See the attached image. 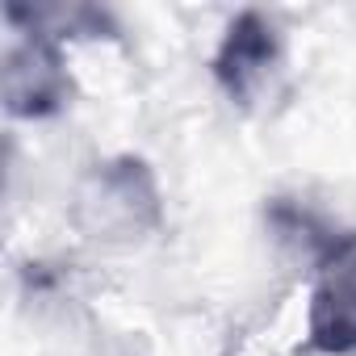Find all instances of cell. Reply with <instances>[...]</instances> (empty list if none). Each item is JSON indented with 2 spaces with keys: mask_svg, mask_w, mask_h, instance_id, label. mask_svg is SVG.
<instances>
[{
  "mask_svg": "<svg viewBox=\"0 0 356 356\" xmlns=\"http://www.w3.org/2000/svg\"><path fill=\"white\" fill-rule=\"evenodd\" d=\"M72 222L80 235L113 248H134L163 227V193L143 155H109L92 163L72 193Z\"/></svg>",
  "mask_w": 356,
  "mask_h": 356,
  "instance_id": "cell-1",
  "label": "cell"
},
{
  "mask_svg": "<svg viewBox=\"0 0 356 356\" xmlns=\"http://www.w3.org/2000/svg\"><path fill=\"white\" fill-rule=\"evenodd\" d=\"M0 88H5L9 118H55L72 105V72L55 38L17 30L13 47L5 51L0 67Z\"/></svg>",
  "mask_w": 356,
  "mask_h": 356,
  "instance_id": "cell-2",
  "label": "cell"
},
{
  "mask_svg": "<svg viewBox=\"0 0 356 356\" xmlns=\"http://www.w3.org/2000/svg\"><path fill=\"white\" fill-rule=\"evenodd\" d=\"M314 268L306 343L318 356H356V231H343Z\"/></svg>",
  "mask_w": 356,
  "mask_h": 356,
  "instance_id": "cell-3",
  "label": "cell"
},
{
  "mask_svg": "<svg viewBox=\"0 0 356 356\" xmlns=\"http://www.w3.org/2000/svg\"><path fill=\"white\" fill-rule=\"evenodd\" d=\"M277 67H281V30L260 9L235 13L214 59H210L214 84L227 92V101L248 109L252 101H260V92L268 88Z\"/></svg>",
  "mask_w": 356,
  "mask_h": 356,
  "instance_id": "cell-4",
  "label": "cell"
},
{
  "mask_svg": "<svg viewBox=\"0 0 356 356\" xmlns=\"http://www.w3.org/2000/svg\"><path fill=\"white\" fill-rule=\"evenodd\" d=\"M264 218H268L273 235H277L285 248H293L302 260H310V264H318V260L343 239V231L327 227L314 210H306V206H298V202H289V197H273L268 210H264Z\"/></svg>",
  "mask_w": 356,
  "mask_h": 356,
  "instance_id": "cell-5",
  "label": "cell"
}]
</instances>
